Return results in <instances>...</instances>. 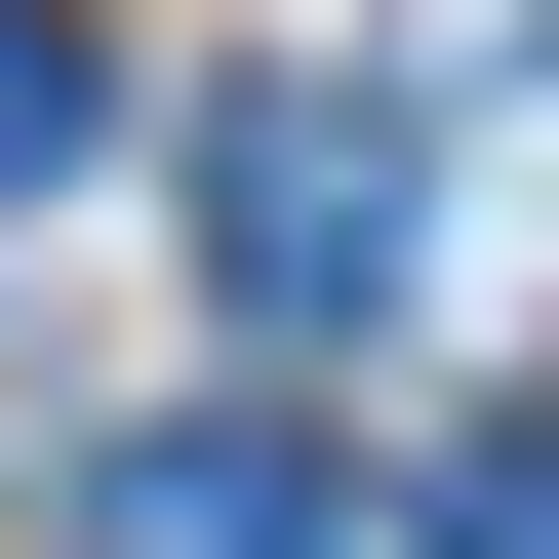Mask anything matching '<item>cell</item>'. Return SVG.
Returning <instances> with one entry per match:
<instances>
[{
	"label": "cell",
	"mask_w": 559,
	"mask_h": 559,
	"mask_svg": "<svg viewBox=\"0 0 559 559\" xmlns=\"http://www.w3.org/2000/svg\"><path fill=\"white\" fill-rule=\"evenodd\" d=\"M120 160V0H0V200H81Z\"/></svg>",
	"instance_id": "3"
},
{
	"label": "cell",
	"mask_w": 559,
	"mask_h": 559,
	"mask_svg": "<svg viewBox=\"0 0 559 559\" xmlns=\"http://www.w3.org/2000/svg\"><path fill=\"white\" fill-rule=\"evenodd\" d=\"M400 559H559V400H479V440L400 479Z\"/></svg>",
	"instance_id": "4"
},
{
	"label": "cell",
	"mask_w": 559,
	"mask_h": 559,
	"mask_svg": "<svg viewBox=\"0 0 559 559\" xmlns=\"http://www.w3.org/2000/svg\"><path fill=\"white\" fill-rule=\"evenodd\" d=\"M360 479H320V400H160V440H81V559H320Z\"/></svg>",
	"instance_id": "2"
},
{
	"label": "cell",
	"mask_w": 559,
	"mask_h": 559,
	"mask_svg": "<svg viewBox=\"0 0 559 559\" xmlns=\"http://www.w3.org/2000/svg\"><path fill=\"white\" fill-rule=\"evenodd\" d=\"M200 280H240V360H360L400 280H440V120H400L360 40H280V81H200Z\"/></svg>",
	"instance_id": "1"
}]
</instances>
